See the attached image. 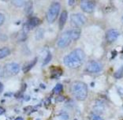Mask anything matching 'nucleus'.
<instances>
[{
	"label": "nucleus",
	"instance_id": "1",
	"mask_svg": "<svg viewBox=\"0 0 123 120\" xmlns=\"http://www.w3.org/2000/svg\"><path fill=\"white\" fill-rule=\"evenodd\" d=\"M85 55L81 49L77 48L71 51L64 58V64L69 68H78L82 65L85 61Z\"/></svg>",
	"mask_w": 123,
	"mask_h": 120
},
{
	"label": "nucleus",
	"instance_id": "2",
	"mask_svg": "<svg viewBox=\"0 0 123 120\" xmlns=\"http://www.w3.org/2000/svg\"><path fill=\"white\" fill-rule=\"evenodd\" d=\"M72 93L78 100H84L88 96V86L81 82H75L71 87Z\"/></svg>",
	"mask_w": 123,
	"mask_h": 120
},
{
	"label": "nucleus",
	"instance_id": "3",
	"mask_svg": "<svg viewBox=\"0 0 123 120\" xmlns=\"http://www.w3.org/2000/svg\"><path fill=\"white\" fill-rule=\"evenodd\" d=\"M60 11V4L58 2H53L51 5L47 13V20L49 23H53L57 19L58 13Z\"/></svg>",
	"mask_w": 123,
	"mask_h": 120
},
{
	"label": "nucleus",
	"instance_id": "4",
	"mask_svg": "<svg viewBox=\"0 0 123 120\" xmlns=\"http://www.w3.org/2000/svg\"><path fill=\"white\" fill-rule=\"evenodd\" d=\"M86 17L82 13H74L70 17V23L74 28H79L85 24Z\"/></svg>",
	"mask_w": 123,
	"mask_h": 120
},
{
	"label": "nucleus",
	"instance_id": "5",
	"mask_svg": "<svg viewBox=\"0 0 123 120\" xmlns=\"http://www.w3.org/2000/svg\"><path fill=\"white\" fill-rule=\"evenodd\" d=\"M5 76H13L19 73L20 66L16 63H10L3 66Z\"/></svg>",
	"mask_w": 123,
	"mask_h": 120
},
{
	"label": "nucleus",
	"instance_id": "6",
	"mask_svg": "<svg viewBox=\"0 0 123 120\" xmlns=\"http://www.w3.org/2000/svg\"><path fill=\"white\" fill-rule=\"evenodd\" d=\"M72 41L73 40L68 30V31H66V32H64L61 35V37H59V39H58V40L57 45L58 47H60V48H64V47H68Z\"/></svg>",
	"mask_w": 123,
	"mask_h": 120
},
{
	"label": "nucleus",
	"instance_id": "7",
	"mask_svg": "<svg viewBox=\"0 0 123 120\" xmlns=\"http://www.w3.org/2000/svg\"><path fill=\"white\" fill-rule=\"evenodd\" d=\"M103 69L102 64L96 61H90L86 66V71L91 74L99 73Z\"/></svg>",
	"mask_w": 123,
	"mask_h": 120
},
{
	"label": "nucleus",
	"instance_id": "8",
	"mask_svg": "<svg viewBox=\"0 0 123 120\" xmlns=\"http://www.w3.org/2000/svg\"><path fill=\"white\" fill-rule=\"evenodd\" d=\"M95 6H96V4L92 1L84 0V1L80 2V8L85 13H92L95 10Z\"/></svg>",
	"mask_w": 123,
	"mask_h": 120
},
{
	"label": "nucleus",
	"instance_id": "9",
	"mask_svg": "<svg viewBox=\"0 0 123 120\" xmlns=\"http://www.w3.org/2000/svg\"><path fill=\"white\" fill-rule=\"evenodd\" d=\"M119 36V32L117 29H109L106 33V40L108 43H113L118 39Z\"/></svg>",
	"mask_w": 123,
	"mask_h": 120
},
{
	"label": "nucleus",
	"instance_id": "10",
	"mask_svg": "<svg viewBox=\"0 0 123 120\" xmlns=\"http://www.w3.org/2000/svg\"><path fill=\"white\" fill-rule=\"evenodd\" d=\"M40 22V19H39L38 18H30L29 20L28 21L27 23L25 25V26H24V31H25V32H27L29 29H33V28H35L37 25H39Z\"/></svg>",
	"mask_w": 123,
	"mask_h": 120
},
{
	"label": "nucleus",
	"instance_id": "11",
	"mask_svg": "<svg viewBox=\"0 0 123 120\" xmlns=\"http://www.w3.org/2000/svg\"><path fill=\"white\" fill-rule=\"evenodd\" d=\"M69 32L73 41L78 40L80 37V29L79 28H74V29L69 30Z\"/></svg>",
	"mask_w": 123,
	"mask_h": 120
},
{
	"label": "nucleus",
	"instance_id": "12",
	"mask_svg": "<svg viewBox=\"0 0 123 120\" xmlns=\"http://www.w3.org/2000/svg\"><path fill=\"white\" fill-rule=\"evenodd\" d=\"M67 17H68V13H67V11L63 10L62 12L61 15H60V18H59V29H62L64 25H65L66 20H67Z\"/></svg>",
	"mask_w": 123,
	"mask_h": 120
},
{
	"label": "nucleus",
	"instance_id": "13",
	"mask_svg": "<svg viewBox=\"0 0 123 120\" xmlns=\"http://www.w3.org/2000/svg\"><path fill=\"white\" fill-rule=\"evenodd\" d=\"M10 54V51L8 47H2L0 49V59L4 58Z\"/></svg>",
	"mask_w": 123,
	"mask_h": 120
},
{
	"label": "nucleus",
	"instance_id": "14",
	"mask_svg": "<svg viewBox=\"0 0 123 120\" xmlns=\"http://www.w3.org/2000/svg\"><path fill=\"white\" fill-rule=\"evenodd\" d=\"M114 77L117 79H120L123 77V66L122 67H120L118 70H117L114 74Z\"/></svg>",
	"mask_w": 123,
	"mask_h": 120
},
{
	"label": "nucleus",
	"instance_id": "15",
	"mask_svg": "<svg viewBox=\"0 0 123 120\" xmlns=\"http://www.w3.org/2000/svg\"><path fill=\"white\" fill-rule=\"evenodd\" d=\"M36 58H35V59L33 60V61H32V62H31L30 63L27 64V66L24 68V72H25V73H26V72H28L29 70H30L31 68H32V66L36 64Z\"/></svg>",
	"mask_w": 123,
	"mask_h": 120
},
{
	"label": "nucleus",
	"instance_id": "16",
	"mask_svg": "<svg viewBox=\"0 0 123 120\" xmlns=\"http://www.w3.org/2000/svg\"><path fill=\"white\" fill-rule=\"evenodd\" d=\"M12 3L15 6L18 7H21L25 6V4L26 3L25 1H22V0H14V1H12Z\"/></svg>",
	"mask_w": 123,
	"mask_h": 120
},
{
	"label": "nucleus",
	"instance_id": "17",
	"mask_svg": "<svg viewBox=\"0 0 123 120\" xmlns=\"http://www.w3.org/2000/svg\"><path fill=\"white\" fill-rule=\"evenodd\" d=\"M62 88H63L62 85L61 84H58V85L55 87L54 90H53V91H54L55 93L58 94V93H60L62 91Z\"/></svg>",
	"mask_w": 123,
	"mask_h": 120
},
{
	"label": "nucleus",
	"instance_id": "18",
	"mask_svg": "<svg viewBox=\"0 0 123 120\" xmlns=\"http://www.w3.org/2000/svg\"><path fill=\"white\" fill-rule=\"evenodd\" d=\"M51 58H52V55H51V53H48L47 56L46 57V58L43 61V65L45 66V65H47V64H48L50 63V61L51 60Z\"/></svg>",
	"mask_w": 123,
	"mask_h": 120
},
{
	"label": "nucleus",
	"instance_id": "19",
	"mask_svg": "<svg viewBox=\"0 0 123 120\" xmlns=\"http://www.w3.org/2000/svg\"><path fill=\"white\" fill-rule=\"evenodd\" d=\"M91 119L92 120H103L101 116L97 115V114H92L91 115Z\"/></svg>",
	"mask_w": 123,
	"mask_h": 120
},
{
	"label": "nucleus",
	"instance_id": "20",
	"mask_svg": "<svg viewBox=\"0 0 123 120\" xmlns=\"http://www.w3.org/2000/svg\"><path fill=\"white\" fill-rule=\"evenodd\" d=\"M25 11L28 14H30L31 12H32V3H31V2H28L27 3Z\"/></svg>",
	"mask_w": 123,
	"mask_h": 120
},
{
	"label": "nucleus",
	"instance_id": "21",
	"mask_svg": "<svg viewBox=\"0 0 123 120\" xmlns=\"http://www.w3.org/2000/svg\"><path fill=\"white\" fill-rule=\"evenodd\" d=\"M4 21H5V16L2 13H0V26L4 23Z\"/></svg>",
	"mask_w": 123,
	"mask_h": 120
},
{
	"label": "nucleus",
	"instance_id": "22",
	"mask_svg": "<svg viewBox=\"0 0 123 120\" xmlns=\"http://www.w3.org/2000/svg\"><path fill=\"white\" fill-rule=\"evenodd\" d=\"M5 74H4V68L3 66H0V77H4Z\"/></svg>",
	"mask_w": 123,
	"mask_h": 120
},
{
	"label": "nucleus",
	"instance_id": "23",
	"mask_svg": "<svg viewBox=\"0 0 123 120\" xmlns=\"http://www.w3.org/2000/svg\"><path fill=\"white\" fill-rule=\"evenodd\" d=\"M118 93L121 94V95H123V87H119L118 88Z\"/></svg>",
	"mask_w": 123,
	"mask_h": 120
},
{
	"label": "nucleus",
	"instance_id": "24",
	"mask_svg": "<svg viewBox=\"0 0 123 120\" xmlns=\"http://www.w3.org/2000/svg\"><path fill=\"white\" fill-rule=\"evenodd\" d=\"M5 112V110H4V108H2V107H0V115H2Z\"/></svg>",
	"mask_w": 123,
	"mask_h": 120
},
{
	"label": "nucleus",
	"instance_id": "25",
	"mask_svg": "<svg viewBox=\"0 0 123 120\" xmlns=\"http://www.w3.org/2000/svg\"><path fill=\"white\" fill-rule=\"evenodd\" d=\"M2 90H3V85L0 82V93H2Z\"/></svg>",
	"mask_w": 123,
	"mask_h": 120
},
{
	"label": "nucleus",
	"instance_id": "26",
	"mask_svg": "<svg viewBox=\"0 0 123 120\" xmlns=\"http://www.w3.org/2000/svg\"><path fill=\"white\" fill-rule=\"evenodd\" d=\"M74 3V1H69V5H73Z\"/></svg>",
	"mask_w": 123,
	"mask_h": 120
},
{
	"label": "nucleus",
	"instance_id": "27",
	"mask_svg": "<svg viewBox=\"0 0 123 120\" xmlns=\"http://www.w3.org/2000/svg\"><path fill=\"white\" fill-rule=\"evenodd\" d=\"M15 120H23V119L21 118V117H18V118H17Z\"/></svg>",
	"mask_w": 123,
	"mask_h": 120
},
{
	"label": "nucleus",
	"instance_id": "28",
	"mask_svg": "<svg viewBox=\"0 0 123 120\" xmlns=\"http://www.w3.org/2000/svg\"><path fill=\"white\" fill-rule=\"evenodd\" d=\"M74 120H77V119H74Z\"/></svg>",
	"mask_w": 123,
	"mask_h": 120
},
{
	"label": "nucleus",
	"instance_id": "29",
	"mask_svg": "<svg viewBox=\"0 0 123 120\" xmlns=\"http://www.w3.org/2000/svg\"><path fill=\"white\" fill-rule=\"evenodd\" d=\"M36 120H40V119H36Z\"/></svg>",
	"mask_w": 123,
	"mask_h": 120
},
{
	"label": "nucleus",
	"instance_id": "30",
	"mask_svg": "<svg viewBox=\"0 0 123 120\" xmlns=\"http://www.w3.org/2000/svg\"><path fill=\"white\" fill-rule=\"evenodd\" d=\"M122 19H123V17H122Z\"/></svg>",
	"mask_w": 123,
	"mask_h": 120
}]
</instances>
